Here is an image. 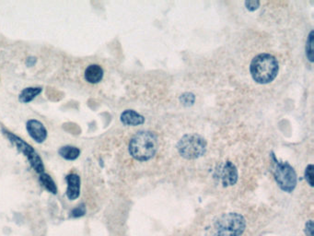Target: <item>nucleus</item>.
<instances>
[{"mask_svg": "<svg viewBox=\"0 0 314 236\" xmlns=\"http://www.w3.org/2000/svg\"><path fill=\"white\" fill-rule=\"evenodd\" d=\"M304 234L306 236H314V221L313 220H310L308 221L306 224H305V228H304Z\"/></svg>", "mask_w": 314, "mask_h": 236, "instance_id": "6ab92c4d", "label": "nucleus"}, {"mask_svg": "<svg viewBox=\"0 0 314 236\" xmlns=\"http://www.w3.org/2000/svg\"><path fill=\"white\" fill-rule=\"evenodd\" d=\"M121 121L125 125H138L144 123L145 118L137 112L126 110L121 115Z\"/></svg>", "mask_w": 314, "mask_h": 236, "instance_id": "9d476101", "label": "nucleus"}, {"mask_svg": "<svg viewBox=\"0 0 314 236\" xmlns=\"http://www.w3.org/2000/svg\"><path fill=\"white\" fill-rule=\"evenodd\" d=\"M157 145V136L153 132H138L130 140L129 152L138 161H149L156 154Z\"/></svg>", "mask_w": 314, "mask_h": 236, "instance_id": "f257e3e1", "label": "nucleus"}, {"mask_svg": "<svg viewBox=\"0 0 314 236\" xmlns=\"http://www.w3.org/2000/svg\"><path fill=\"white\" fill-rule=\"evenodd\" d=\"M306 56L311 62H314V31H312L306 44Z\"/></svg>", "mask_w": 314, "mask_h": 236, "instance_id": "2eb2a0df", "label": "nucleus"}, {"mask_svg": "<svg viewBox=\"0 0 314 236\" xmlns=\"http://www.w3.org/2000/svg\"><path fill=\"white\" fill-rule=\"evenodd\" d=\"M7 137L10 138V140L13 142L14 144L18 147V149L20 150L23 154L26 155L28 158L30 164H32L33 169L36 171L38 174H43L45 172V166L43 164V162L39 157L38 153L33 150V147L26 143L25 141H23L22 139H20L19 137L15 136L13 134H11L10 132H7Z\"/></svg>", "mask_w": 314, "mask_h": 236, "instance_id": "423d86ee", "label": "nucleus"}, {"mask_svg": "<svg viewBox=\"0 0 314 236\" xmlns=\"http://www.w3.org/2000/svg\"><path fill=\"white\" fill-rule=\"evenodd\" d=\"M86 213V208L84 205H79V207L75 208L71 211V216L74 218H79V217L84 216Z\"/></svg>", "mask_w": 314, "mask_h": 236, "instance_id": "a211bd4d", "label": "nucleus"}, {"mask_svg": "<svg viewBox=\"0 0 314 236\" xmlns=\"http://www.w3.org/2000/svg\"><path fill=\"white\" fill-rule=\"evenodd\" d=\"M305 179L308 184L314 186V165L310 164L305 171Z\"/></svg>", "mask_w": 314, "mask_h": 236, "instance_id": "f3484780", "label": "nucleus"}, {"mask_svg": "<svg viewBox=\"0 0 314 236\" xmlns=\"http://www.w3.org/2000/svg\"><path fill=\"white\" fill-rule=\"evenodd\" d=\"M245 6L247 7V9L251 10V11H254L257 9L259 6H260V2L259 1H255V0H250V1H246L245 2Z\"/></svg>", "mask_w": 314, "mask_h": 236, "instance_id": "aec40b11", "label": "nucleus"}, {"mask_svg": "<svg viewBox=\"0 0 314 236\" xmlns=\"http://www.w3.org/2000/svg\"><path fill=\"white\" fill-rule=\"evenodd\" d=\"M27 130L29 132L30 136L36 142H39V143L44 142L47 137V131H46V127L41 122L37 121V120H34V119L28 121Z\"/></svg>", "mask_w": 314, "mask_h": 236, "instance_id": "6e6552de", "label": "nucleus"}, {"mask_svg": "<svg viewBox=\"0 0 314 236\" xmlns=\"http://www.w3.org/2000/svg\"><path fill=\"white\" fill-rule=\"evenodd\" d=\"M104 77V70L98 65L89 66L85 71V79L91 83H97Z\"/></svg>", "mask_w": 314, "mask_h": 236, "instance_id": "9b49d317", "label": "nucleus"}, {"mask_svg": "<svg viewBox=\"0 0 314 236\" xmlns=\"http://www.w3.org/2000/svg\"><path fill=\"white\" fill-rule=\"evenodd\" d=\"M251 74L257 83L266 84L275 79L279 66L277 60L269 54L258 55L251 63Z\"/></svg>", "mask_w": 314, "mask_h": 236, "instance_id": "f03ea898", "label": "nucleus"}, {"mask_svg": "<svg viewBox=\"0 0 314 236\" xmlns=\"http://www.w3.org/2000/svg\"><path fill=\"white\" fill-rule=\"evenodd\" d=\"M40 181H41V183L43 184V185L46 187L47 190L51 192L52 194H56V192H57L56 185L54 184V182L52 181V179L50 176L46 175L45 173L41 174Z\"/></svg>", "mask_w": 314, "mask_h": 236, "instance_id": "4468645a", "label": "nucleus"}, {"mask_svg": "<svg viewBox=\"0 0 314 236\" xmlns=\"http://www.w3.org/2000/svg\"><path fill=\"white\" fill-rule=\"evenodd\" d=\"M42 92L41 88H27L23 90L20 95V101L21 103H29L33 101L38 94Z\"/></svg>", "mask_w": 314, "mask_h": 236, "instance_id": "f8f14e48", "label": "nucleus"}, {"mask_svg": "<svg viewBox=\"0 0 314 236\" xmlns=\"http://www.w3.org/2000/svg\"><path fill=\"white\" fill-rule=\"evenodd\" d=\"M214 178L224 187L231 186L238 181V170L231 162H225L218 165V168L215 171Z\"/></svg>", "mask_w": 314, "mask_h": 236, "instance_id": "0eeeda50", "label": "nucleus"}, {"mask_svg": "<svg viewBox=\"0 0 314 236\" xmlns=\"http://www.w3.org/2000/svg\"><path fill=\"white\" fill-rule=\"evenodd\" d=\"M275 181L282 190L290 193L297 185V175L294 169L288 163L275 161L274 168Z\"/></svg>", "mask_w": 314, "mask_h": 236, "instance_id": "39448f33", "label": "nucleus"}, {"mask_svg": "<svg viewBox=\"0 0 314 236\" xmlns=\"http://www.w3.org/2000/svg\"><path fill=\"white\" fill-rule=\"evenodd\" d=\"M246 229V220L240 213L229 212L218 217L214 223L213 236H241Z\"/></svg>", "mask_w": 314, "mask_h": 236, "instance_id": "7ed1b4c3", "label": "nucleus"}, {"mask_svg": "<svg viewBox=\"0 0 314 236\" xmlns=\"http://www.w3.org/2000/svg\"><path fill=\"white\" fill-rule=\"evenodd\" d=\"M59 154L63 158H65L66 160H70L73 161L75 159L79 157V151L78 148H75V147H71V146H66V147H62L60 150H59Z\"/></svg>", "mask_w": 314, "mask_h": 236, "instance_id": "ddd939ff", "label": "nucleus"}, {"mask_svg": "<svg viewBox=\"0 0 314 236\" xmlns=\"http://www.w3.org/2000/svg\"><path fill=\"white\" fill-rule=\"evenodd\" d=\"M195 100H196L195 95L193 93H189V92L183 93V95L180 97V101L184 106H191V105H194Z\"/></svg>", "mask_w": 314, "mask_h": 236, "instance_id": "dca6fc26", "label": "nucleus"}, {"mask_svg": "<svg viewBox=\"0 0 314 236\" xmlns=\"http://www.w3.org/2000/svg\"><path fill=\"white\" fill-rule=\"evenodd\" d=\"M67 181V191H66V196L70 199L74 200L77 199L79 197L80 194V178L77 175H69L66 177Z\"/></svg>", "mask_w": 314, "mask_h": 236, "instance_id": "1a4fd4ad", "label": "nucleus"}, {"mask_svg": "<svg viewBox=\"0 0 314 236\" xmlns=\"http://www.w3.org/2000/svg\"><path fill=\"white\" fill-rule=\"evenodd\" d=\"M177 149L182 157L187 160H195L206 153L207 141L197 134L185 135L178 142Z\"/></svg>", "mask_w": 314, "mask_h": 236, "instance_id": "20e7f679", "label": "nucleus"}]
</instances>
